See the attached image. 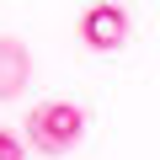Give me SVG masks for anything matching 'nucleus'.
<instances>
[{
	"mask_svg": "<svg viewBox=\"0 0 160 160\" xmlns=\"http://www.w3.org/2000/svg\"><path fill=\"white\" fill-rule=\"evenodd\" d=\"M86 139V112L75 102H38L27 112V144L38 155H69Z\"/></svg>",
	"mask_w": 160,
	"mask_h": 160,
	"instance_id": "1",
	"label": "nucleus"
},
{
	"mask_svg": "<svg viewBox=\"0 0 160 160\" xmlns=\"http://www.w3.org/2000/svg\"><path fill=\"white\" fill-rule=\"evenodd\" d=\"M80 43L96 48V53H112L128 43V11L112 6V0H102V6H91L86 16H80Z\"/></svg>",
	"mask_w": 160,
	"mask_h": 160,
	"instance_id": "2",
	"label": "nucleus"
},
{
	"mask_svg": "<svg viewBox=\"0 0 160 160\" xmlns=\"http://www.w3.org/2000/svg\"><path fill=\"white\" fill-rule=\"evenodd\" d=\"M32 86V53L22 38H0V102H16Z\"/></svg>",
	"mask_w": 160,
	"mask_h": 160,
	"instance_id": "3",
	"label": "nucleus"
},
{
	"mask_svg": "<svg viewBox=\"0 0 160 160\" xmlns=\"http://www.w3.org/2000/svg\"><path fill=\"white\" fill-rule=\"evenodd\" d=\"M0 160H22V139L11 128H0Z\"/></svg>",
	"mask_w": 160,
	"mask_h": 160,
	"instance_id": "4",
	"label": "nucleus"
}]
</instances>
